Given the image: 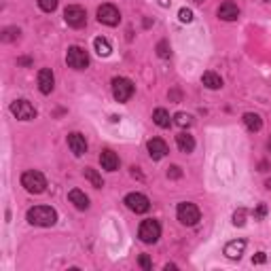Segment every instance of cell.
Instances as JSON below:
<instances>
[{
    "label": "cell",
    "instance_id": "1",
    "mask_svg": "<svg viewBox=\"0 0 271 271\" xmlns=\"http://www.w3.org/2000/svg\"><path fill=\"white\" fill-rule=\"evenodd\" d=\"M28 223L34 227H53L57 223V212L51 206H34L28 210Z\"/></svg>",
    "mask_w": 271,
    "mask_h": 271
},
{
    "label": "cell",
    "instance_id": "2",
    "mask_svg": "<svg viewBox=\"0 0 271 271\" xmlns=\"http://www.w3.org/2000/svg\"><path fill=\"white\" fill-rule=\"evenodd\" d=\"M22 187L28 191V193L41 195V193H45V189H47V178L41 172H36V169H30V172L22 174Z\"/></svg>",
    "mask_w": 271,
    "mask_h": 271
},
{
    "label": "cell",
    "instance_id": "3",
    "mask_svg": "<svg viewBox=\"0 0 271 271\" xmlns=\"http://www.w3.org/2000/svg\"><path fill=\"white\" fill-rule=\"evenodd\" d=\"M176 216H178V220L183 225H187V227H195L197 223H199V208L195 206V204H191V202H183V204H178V208H176Z\"/></svg>",
    "mask_w": 271,
    "mask_h": 271
},
{
    "label": "cell",
    "instance_id": "4",
    "mask_svg": "<svg viewBox=\"0 0 271 271\" xmlns=\"http://www.w3.org/2000/svg\"><path fill=\"white\" fill-rule=\"evenodd\" d=\"M138 237L142 239L144 244H155L157 239L161 237V225L153 218L142 220V225H140V229H138Z\"/></svg>",
    "mask_w": 271,
    "mask_h": 271
},
{
    "label": "cell",
    "instance_id": "5",
    "mask_svg": "<svg viewBox=\"0 0 271 271\" xmlns=\"http://www.w3.org/2000/svg\"><path fill=\"white\" fill-rule=\"evenodd\" d=\"M113 96L117 102H121V104L127 102V100L134 96V83L125 76H115L113 78Z\"/></svg>",
    "mask_w": 271,
    "mask_h": 271
},
{
    "label": "cell",
    "instance_id": "6",
    "mask_svg": "<svg viewBox=\"0 0 271 271\" xmlns=\"http://www.w3.org/2000/svg\"><path fill=\"white\" fill-rule=\"evenodd\" d=\"M66 64L74 70H85L89 66V55L81 47H70L66 53Z\"/></svg>",
    "mask_w": 271,
    "mask_h": 271
},
{
    "label": "cell",
    "instance_id": "7",
    "mask_svg": "<svg viewBox=\"0 0 271 271\" xmlns=\"http://www.w3.org/2000/svg\"><path fill=\"white\" fill-rule=\"evenodd\" d=\"M64 19H66V24L70 28H83L87 24V13H85L83 7L70 5V7H66V11H64Z\"/></svg>",
    "mask_w": 271,
    "mask_h": 271
},
{
    "label": "cell",
    "instance_id": "8",
    "mask_svg": "<svg viewBox=\"0 0 271 271\" xmlns=\"http://www.w3.org/2000/svg\"><path fill=\"white\" fill-rule=\"evenodd\" d=\"M98 22L104 24V26H119L121 22V13H119V9L115 5H102L98 9Z\"/></svg>",
    "mask_w": 271,
    "mask_h": 271
},
{
    "label": "cell",
    "instance_id": "9",
    "mask_svg": "<svg viewBox=\"0 0 271 271\" xmlns=\"http://www.w3.org/2000/svg\"><path fill=\"white\" fill-rule=\"evenodd\" d=\"M125 206L132 210V212H136V214H146L150 210L148 197L142 195V193H129V195H125Z\"/></svg>",
    "mask_w": 271,
    "mask_h": 271
},
{
    "label": "cell",
    "instance_id": "10",
    "mask_svg": "<svg viewBox=\"0 0 271 271\" xmlns=\"http://www.w3.org/2000/svg\"><path fill=\"white\" fill-rule=\"evenodd\" d=\"M11 113L19 119V121H32L36 117V108L28 102V100H15L11 104Z\"/></svg>",
    "mask_w": 271,
    "mask_h": 271
},
{
    "label": "cell",
    "instance_id": "11",
    "mask_svg": "<svg viewBox=\"0 0 271 271\" xmlns=\"http://www.w3.org/2000/svg\"><path fill=\"white\" fill-rule=\"evenodd\" d=\"M53 87H55V76L51 72V68L38 70V89H41V94L49 96L53 92Z\"/></svg>",
    "mask_w": 271,
    "mask_h": 271
},
{
    "label": "cell",
    "instance_id": "12",
    "mask_svg": "<svg viewBox=\"0 0 271 271\" xmlns=\"http://www.w3.org/2000/svg\"><path fill=\"white\" fill-rule=\"evenodd\" d=\"M146 148H148V155L150 159H155V161H159V159H163L167 155V144L163 142L161 138H153L146 142Z\"/></svg>",
    "mask_w": 271,
    "mask_h": 271
},
{
    "label": "cell",
    "instance_id": "13",
    "mask_svg": "<svg viewBox=\"0 0 271 271\" xmlns=\"http://www.w3.org/2000/svg\"><path fill=\"white\" fill-rule=\"evenodd\" d=\"M68 146H70V150H72L76 157H81V155L87 153V140H85V136H81L78 132L68 134Z\"/></svg>",
    "mask_w": 271,
    "mask_h": 271
},
{
    "label": "cell",
    "instance_id": "14",
    "mask_svg": "<svg viewBox=\"0 0 271 271\" xmlns=\"http://www.w3.org/2000/svg\"><path fill=\"white\" fill-rule=\"evenodd\" d=\"M218 17L223 19V22H235L239 17V7L235 3H231V0H227V3L218 7Z\"/></svg>",
    "mask_w": 271,
    "mask_h": 271
},
{
    "label": "cell",
    "instance_id": "15",
    "mask_svg": "<svg viewBox=\"0 0 271 271\" xmlns=\"http://www.w3.org/2000/svg\"><path fill=\"white\" fill-rule=\"evenodd\" d=\"M100 163H102V169H106V172H117L119 169V157L110 148H104L102 153H100Z\"/></svg>",
    "mask_w": 271,
    "mask_h": 271
},
{
    "label": "cell",
    "instance_id": "16",
    "mask_svg": "<svg viewBox=\"0 0 271 271\" xmlns=\"http://www.w3.org/2000/svg\"><path fill=\"white\" fill-rule=\"evenodd\" d=\"M244 250H246V242H244V239H233V242H229L225 246V254L231 260H237V258H242Z\"/></svg>",
    "mask_w": 271,
    "mask_h": 271
},
{
    "label": "cell",
    "instance_id": "17",
    "mask_svg": "<svg viewBox=\"0 0 271 271\" xmlns=\"http://www.w3.org/2000/svg\"><path fill=\"white\" fill-rule=\"evenodd\" d=\"M68 199H70V204H74L76 210H87L89 208V197L83 193L81 189H72V191H70Z\"/></svg>",
    "mask_w": 271,
    "mask_h": 271
},
{
    "label": "cell",
    "instance_id": "18",
    "mask_svg": "<svg viewBox=\"0 0 271 271\" xmlns=\"http://www.w3.org/2000/svg\"><path fill=\"white\" fill-rule=\"evenodd\" d=\"M176 144H178V148L183 150V153H193L195 140H193V136H191V134L183 132V134H178V136H176Z\"/></svg>",
    "mask_w": 271,
    "mask_h": 271
},
{
    "label": "cell",
    "instance_id": "19",
    "mask_svg": "<svg viewBox=\"0 0 271 271\" xmlns=\"http://www.w3.org/2000/svg\"><path fill=\"white\" fill-rule=\"evenodd\" d=\"M153 121H155V125H157V127L165 129V127L172 125V117H169V113H167L165 108H157L155 113H153Z\"/></svg>",
    "mask_w": 271,
    "mask_h": 271
},
{
    "label": "cell",
    "instance_id": "20",
    "mask_svg": "<svg viewBox=\"0 0 271 271\" xmlns=\"http://www.w3.org/2000/svg\"><path fill=\"white\" fill-rule=\"evenodd\" d=\"M244 125L250 129V132H260L263 119H260V115H256V113H246L244 115Z\"/></svg>",
    "mask_w": 271,
    "mask_h": 271
},
{
    "label": "cell",
    "instance_id": "21",
    "mask_svg": "<svg viewBox=\"0 0 271 271\" xmlns=\"http://www.w3.org/2000/svg\"><path fill=\"white\" fill-rule=\"evenodd\" d=\"M202 83L208 87V89H220L223 87V78H220L216 72H204V76H202Z\"/></svg>",
    "mask_w": 271,
    "mask_h": 271
},
{
    "label": "cell",
    "instance_id": "22",
    "mask_svg": "<svg viewBox=\"0 0 271 271\" xmlns=\"http://www.w3.org/2000/svg\"><path fill=\"white\" fill-rule=\"evenodd\" d=\"M94 47H96V53H98L100 57H108L110 51H113L110 43L106 41V38H102V36H98V38H96V41H94Z\"/></svg>",
    "mask_w": 271,
    "mask_h": 271
},
{
    "label": "cell",
    "instance_id": "23",
    "mask_svg": "<svg viewBox=\"0 0 271 271\" xmlns=\"http://www.w3.org/2000/svg\"><path fill=\"white\" fill-rule=\"evenodd\" d=\"M83 176L89 180V183H92L96 189H102L104 187V180H102V176H100L98 172H96V169H92V167H85L83 169Z\"/></svg>",
    "mask_w": 271,
    "mask_h": 271
},
{
    "label": "cell",
    "instance_id": "24",
    "mask_svg": "<svg viewBox=\"0 0 271 271\" xmlns=\"http://www.w3.org/2000/svg\"><path fill=\"white\" fill-rule=\"evenodd\" d=\"M174 123L178 127H191V125H193V117L187 115V113H176L174 115Z\"/></svg>",
    "mask_w": 271,
    "mask_h": 271
},
{
    "label": "cell",
    "instance_id": "25",
    "mask_svg": "<svg viewBox=\"0 0 271 271\" xmlns=\"http://www.w3.org/2000/svg\"><path fill=\"white\" fill-rule=\"evenodd\" d=\"M57 5H59V0H38V7H41L45 13H53Z\"/></svg>",
    "mask_w": 271,
    "mask_h": 271
},
{
    "label": "cell",
    "instance_id": "26",
    "mask_svg": "<svg viewBox=\"0 0 271 271\" xmlns=\"http://www.w3.org/2000/svg\"><path fill=\"white\" fill-rule=\"evenodd\" d=\"M233 225H235V227H244V225H246V210H244V208L235 210V214H233Z\"/></svg>",
    "mask_w": 271,
    "mask_h": 271
},
{
    "label": "cell",
    "instance_id": "27",
    "mask_svg": "<svg viewBox=\"0 0 271 271\" xmlns=\"http://www.w3.org/2000/svg\"><path fill=\"white\" fill-rule=\"evenodd\" d=\"M178 19H180L183 24H191V22H193V11H191V9H187V7H183V9L178 11Z\"/></svg>",
    "mask_w": 271,
    "mask_h": 271
},
{
    "label": "cell",
    "instance_id": "28",
    "mask_svg": "<svg viewBox=\"0 0 271 271\" xmlns=\"http://www.w3.org/2000/svg\"><path fill=\"white\" fill-rule=\"evenodd\" d=\"M157 55H159V57H163V59L172 55V51H169V45H167L165 41H161V43L157 45Z\"/></svg>",
    "mask_w": 271,
    "mask_h": 271
},
{
    "label": "cell",
    "instance_id": "29",
    "mask_svg": "<svg viewBox=\"0 0 271 271\" xmlns=\"http://www.w3.org/2000/svg\"><path fill=\"white\" fill-rule=\"evenodd\" d=\"M19 36V30L17 28H7L3 32V41H13V38Z\"/></svg>",
    "mask_w": 271,
    "mask_h": 271
},
{
    "label": "cell",
    "instance_id": "30",
    "mask_svg": "<svg viewBox=\"0 0 271 271\" xmlns=\"http://www.w3.org/2000/svg\"><path fill=\"white\" fill-rule=\"evenodd\" d=\"M252 214H254V220H263V218L267 216V206H265V204H258Z\"/></svg>",
    "mask_w": 271,
    "mask_h": 271
},
{
    "label": "cell",
    "instance_id": "31",
    "mask_svg": "<svg viewBox=\"0 0 271 271\" xmlns=\"http://www.w3.org/2000/svg\"><path fill=\"white\" fill-rule=\"evenodd\" d=\"M138 263H140V267H142V269H146V271H150V269H153V260L148 258V254H140Z\"/></svg>",
    "mask_w": 271,
    "mask_h": 271
},
{
    "label": "cell",
    "instance_id": "32",
    "mask_svg": "<svg viewBox=\"0 0 271 271\" xmlns=\"http://www.w3.org/2000/svg\"><path fill=\"white\" fill-rule=\"evenodd\" d=\"M180 176H183V169H180L178 165H169V167H167V178H174V180H178Z\"/></svg>",
    "mask_w": 271,
    "mask_h": 271
},
{
    "label": "cell",
    "instance_id": "33",
    "mask_svg": "<svg viewBox=\"0 0 271 271\" xmlns=\"http://www.w3.org/2000/svg\"><path fill=\"white\" fill-rule=\"evenodd\" d=\"M265 260H267V254H265V252H256V254L252 256V263H256V265L265 263Z\"/></svg>",
    "mask_w": 271,
    "mask_h": 271
},
{
    "label": "cell",
    "instance_id": "34",
    "mask_svg": "<svg viewBox=\"0 0 271 271\" xmlns=\"http://www.w3.org/2000/svg\"><path fill=\"white\" fill-rule=\"evenodd\" d=\"M17 64H22V66H30V64H32V59H30V57H22V59H17Z\"/></svg>",
    "mask_w": 271,
    "mask_h": 271
},
{
    "label": "cell",
    "instance_id": "35",
    "mask_svg": "<svg viewBox=\"0 0 271 271\" xmlns=\"http://www.w3.org/2000/svg\"><path fill=\"white\" fill-rule=\"evenodd\" d=\"M159 5H161V7H167V5H169V0H159Z\"/></svg>",
    "mask_w": 271,
    "mask_h": 271
},
{
    "label": "cell",
    "instance_id": "36",
    "mask_svg": "<svg viewBox=\"0 0 271 271\" xmlns=\"http://www.w3.org/2000/svg\"><path fill=\"white\" fill-rule=\"evenodd\" d=\"M265 187H267V189L271 191V178H269V180H267V183H265Z\"/></svg>",
    "mask_w": 271,
    "mask_h": 271
},
{
    "label": "cell",
    "instance_id": "37",
    "mask_svg": "<svg viewBox=\"0 0 271 271\" xmlns=\"http://www.w3.org/2000/svg\"><path fill=\"white\" fill-rule=\"evenodd\" d=\"M267 148H269V150H271V140H269V142H267Z\"/></svg>",
    "mask_w": 271,
    "mask_h": 271
},
{
    "label": "cell",
    "instance_id": "38",
    "mask_svg": "<svg viewBox=\"0 0 271 271\" xmlns=\"http://www.w3.org/2000/svg\"><path fill=\"white\" fill-rule=\"evenodd\" d=\"M267 3H271V0H267Z\"/></svg>",
    "mask_w": 271,
    "mask_h": 271
}]
</instances>
